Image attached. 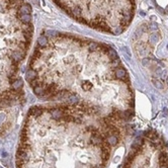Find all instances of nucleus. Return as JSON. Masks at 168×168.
<instances>
[{
	"label": "nucleus",
	"instance_id": "obj_1",
	"mask_svg": "<svg viewBox=\"0 0 168 168\" xmlns=\"http://www.w3.org/2000/svg\"><path fill=\"white\" fill-rule=\"evenodd\" d=\"M71 17L95 29L120 35L132 21L135 0H54Z\"/></svg>",
	"mask_w": 168,
	"mask_h": 168
},
{
	"label": "nucleus",
	"instance_id": "obj_2",
	"mask_svg": "<svg viewBox=\"0 0 168 168\" xmlns=\"http://www.w3.org/2000/svg\"><path fill=\"white\" fill-rule=\"evenodd\" d=\"M114 75H115V78L118 79V80L129 82L128 73H127V71L123 67H118L117 69H115V70H114Z\"/></svg>",
	"mask_w": 168,
	"mask_h": 168
},
{
	"label": "nucleus",
	"instance_id": "obj_3",
	"mask_svg": "<svg viewBox=\"0 0 168 168\" xmlns=\"http://www.w3.org/2000/svg\"><path fill=\"white\" fill-rule=\"evenodd\" d=\"M105 142L108 144L109 146H115L118 143V140H120V137L115 136V135H108V136L105 137Z\"/></svg>",
	"mask_w": 168,
	"mask_h": 168
},
{
	"label": "nucleus",
	"instance_id": "obj_4",
	"mask_svg": "<svg viewBox=\"0 0 168 168\" xmlns=\"http://www.w3.org/2000/svg\"><path fill=\"white\" fill-rule=\"evenodd\" d=\"M158 161L160 165H168V155L165 152H161L159 154Z\"/></svg>",
	"mask_w": 168,
	"mask_h": 168
},
{
	"label": "nucleus",
	"instance_id": "obj_5",
	"mask_svg": "<svg viewBox=\"0 0 168 168\" xmlns=\"http://www.w3.org/2000/svg\"><path fill=\"white\" fill-rule=\"evenodd\" d=\"M11 87L13 90H15V91H19V89L23 87V81H21L19 78H16L15 80L12 82Z\"/></svg>",
	"mask_w": 168,
	"mask_h": 168
},
{
	"label": "nucleus",
	"instance_id": "obj_6",
	"mask_svg": "<svg viewBox=\"0 0 168 168\" xmlns=\"http://www.w3.org/2000/svg\"><path fill=\"white\" fill-rule=\"evenodd\" d=\"M142 145H143V140L142 139H137V140H135L134 143L132 144V149L141 150Z\"/></svg>",
	"mask_w": 168,
	"mask_h": 168
},
{
	"label": "nucleus",
	"instance_id": "obj_7",
	"mask_svg": "<svg viewBox=\"0 0 168 168\" xmlns=\"http://www.w3.org/2000/svg\"><path fill=\"white\" fill-rule=\"evenodd\" d=\"M152 82H153V84H154V86H155V87L159 88V89H162V88H163V84H162V82L159 80V79L153 78L152 79Z\"/></svg>",
	"mask_w": 168,
	"mask_h": 168
},
{
	"label": "nucleus",
	"instance_id": "obj_8",
	"mask_svg": "<svg viewBox=\"0 0 168 168\" xmlns=\"http://www.w3.org/2000/svg\"><path fill=\"white\" fill-rule=\"evenodd\" d=\"M104 167H105V164L104 163H102V164L98 163V164H95L92 168H104Z\"/></svg>",
	"mask_w": 168,
	"mask_h": 168
},
{
	"label": "nucleus",
	"instance_id": "obj_9",
	"mask_svg": "<svg viewBox=\"0 0 168 168\" xmlns=\"http://www.w3.org/2000/svg\"><path fill=\"white\" fill-rule=\"evenodd\" d=\"M158 168H168V166H167V165H160Z\"/></svg>",
	"mask_w": 168,
	"mask_h": 168
}]
</instances>
